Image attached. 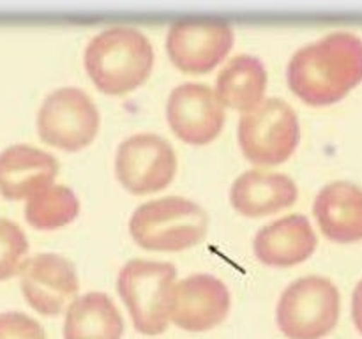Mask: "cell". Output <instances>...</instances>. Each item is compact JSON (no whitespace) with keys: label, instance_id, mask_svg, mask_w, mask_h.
<instances>
[{"label":"cell","instance_id":"obj_8","mask_svg":"<svg viewBox=\"0 0 362 339\" xmlns=\"http://www.w3.org/2000/svg\"><path fill=\"white\" fill-rule=\"evenodd\" d=\"M177 154L166 138L138 133L126 138L115 152V175L131 194L145 196L172 184L177 173Z\"/></svg>","mask_w":362,"mask_h":339},{"label":"cell","instance_id":"obj_13","mask_svg":"<svg viewBox=\"0 0 362 339\" xmlns=\"http://www.w3.org/2000/svg\"><path fill=\"white\" fill-rule=\"evenodd\" d=\"M317 233L304 214H288L262 226L253 253L267 267L288 268L306 261L317 249Z\"/></svg>","mask_w":362,"mask_h":339},{"label":"cell","instance_id":"obj_2","mask_svg":"<svg viewBox=\"0 0 362 339\" xmlns=\"http://www.w3.org/2000/svg\"><path fill=\"white\" fill-rule=\"evenodd\" d=\"M83 66L98 90L106 95H124L151 78L154 48L138 28L110 27L90 39Z\"/></svg>","mask_w":362,"mask_h":339},{"label":"cell","instance_id":"obj_6","mask_svg":"<svg viewBox=\"0 0 362 339\" xmlns=\"http://www.w3.org/2000/svg\"><path fill=\"white\" fill-rule=\"evenodd\" d=\"M339 292L324 275L290 282L276 307V321L288 339H322L339 320Z\"/></svg>","mask_w":362,"mask_h":339},{"label":"cell","instance_id":"obj_20","mask_svg":"<svg viewBox=\"0 0 362 339\" xmlns=\"http://www.w3.org/2000/svg\"><path fill=\"white\" fill-rule=\"evenodd\" d=\"M28 253L23 230L11 219H0V281L20 274Z\"/></svg>","mask_w":362,"mask_h":339},{"label":"cell","instance_id":"obj_14","mask_svg":"<svg viewBox=\"0 0 362 339\" xmlns=\"http://www.w3.org/2000/svg\"><path fill=\"white\" fill-rule=\"evenodd\" d=\"M299 189L292 177L262 168L240 173L230 189V203L244 218H264L292 207Z\"/></svg>","mask_w":362,"mask_h":339},{"label":"cell","instance_id":"obj_15","mask_svg":"<svg viewBox=\"0 0 362 339\" xmlns=\"http://www.w3.org/2000/svg\"><path fill=\"white\" fill-rule=\"evenodd\" d=\"M59 161L32 145H11L0 152V194L7 200H27L53 184Z\"/></svg>","mask_w":362,"mask_h":339},{"label":"cell","instance_id":"obj_21","mask_svg":"<svg viewBox=\"0 0 362 339\" xmlns=\"http://www.w3.org/2000/svg\"><path fill=\"white\" fill-rule=\"evenodd\" d=\"M0 339H45L41 323L18 311L0 313Z\"/></svg>","mask_w":362,"mask_h":339},{"label":"cell","instance_id":"obj_5","mask_svg":"<svg viewBox=\"0 0 362 339\" xmlns=\"http://www.w3.org/2000/svg\"><path fill=\"white\" fill-rule=\"evenodd\" d=\"M177 268L170 261L129 260L119 272L117 290L131 314L136 332L159 335L170 321V293Z\"/></svg>","mask_w":362,"mask_h":339},{"label":"cell","instance_id":"obj_16","mask_svg":"<svg viewBox=\"0 0 362 339\" xmlns=\"http://www.w3.org/2000/svg\"><path fill=\"white\" fill-rule=\"evenodd\" d=\"M313 214L320 232L338 244L362 240V187L357 184L331 182L318 191Z\"/></svg>","mask_w":362,"mask_h":339},{"label":"cell","instance_id":"obj_9","mask_svg":"<svg viewBox=\"0 0 362 339\" xmlns=\"http://www.w3.org/2000/svg\"><path fill=\"white\" fill-rule=\"evenodd\" d=\"M225 108L216 88L197 81H186L170 92L166 120L179 140L200 147L209 145L221 134L226 122Z\"/></svg>","mask_w":362,"mask_h":339},{"label":"cell","instance_id":"obj_19","mask_svg":"<svg viewBox=\"0 0 362 339\" xmlns=\"http://www.w3.org/2000/svg\"><path fill=\"white\" fill-rule=\"evenodd\" d=\"M80 214V200L71 187L49 184L27 198L25 219L35 230L52 232L73 222Z\"/></svg>","mask_w":362,"mask_h":339},{"label":"cell","instance_id":"obj_17","mask_svg":"<svg viewBox=\"0 0 362 339\" xmlns=\"http://www.w3.org/2000/svg\"><path fill=\"white\" fill-rule=\"evenodd\" d=\"M124 320L108 293L88 292L66 309L64 339H122Z\"/></svg>","mask_w":362,"mask_h":339},{"label":"cell","instance_id":"obj_12","mask_svg":"<svg viewBox=\"0 0 362 339\" xmlns=\"http://www.w3.org/2000/svg\"><path fill=\"white\" fill-rule=\"evenodd\" d=\"M228 286L211 274H193L175 282L170 293V320L182 331L205 332L228 316Z\"/></svg>","mask_w":362,"mask_h":339},{"label":"cell","instance_id":"obj_3","mask_svg":"<svg viewBox=\"0 0 362 339\" xmlns=\"http://www.w3.org/2000/svg\"><path fill=\"white\" fill-rule=\"evenodd\" d=\"M209 215L197 201L165 196L141 203L129 219L131 239L147 251L179 253L205 239Z\"/></svg>","mask_w":362,"mask_h":339},{"label":"cell","instance_id":"obj_4","mask_svg":"<svg viewBox=\"0 0 362 339\" xmlns=\"http://www.w3.org/2000/svg\"><path fill=\"white\" fill-rule=\"evenodd\" d=\"M237 140L250 162L278 166L292 157L299 147V117L285 99L267 97L240 115Z\"/></svg>","mask_w":362,"mask_h":339},{"label":"cell","instance_id":"obj_22","mask_svg":"<svg viewBox=\"0 0 362 339\" xmlns=\"http://www.w3.org/2000/svg\"><path fill=\"white\" fill-rule=\"evenodd\" d=\"M352 318L356 323L357 331L362 334V279L357 282L356 290L352 295Z\"/></svg>","mask_w":362,"mask_h":339},{"label":"cell","instance_id":"obj_18","mask_svg":"<svg viewBox=\"0 0 362 339\" xmlns=\"http://www.w3.org/2000/svg\"><path fill=\"white\" fill-rule=\"evenodd\" d=\"M267 69L258 56L235 55L216 78V94L226 108L247 112L260 105L267 92Z\"/></svg>","mask_w":362,"mask_h":339},{"label":"cell","instance_id":"obj_1","mask_svg":"<svg viewBox=\"0 0 362 339\" xmlns=\"http://www.w3.org/2000/svg\"><path fill=\"white\" fill-rule=\"evenodd\" d=\"M362 81V41L334 32L293 53L286 83L304 105L329 106L341 101Z\"/></svg>","mask_w":362,"mask_h":339},{"label":"cell","instance_id":"obj_7","mask_svg":"<svg viewBox=\"0 0 362 339\" xmlns=\"http://www.w3.org/2000/svg\"><path fill=\"white\" fill-rule=\"evenodd\" d=\"M101 115L90 95L78 87H60L46 95L37 113V134L49 147L83 150L95 140Z\"/></svg>","mask_w":362,"mask_h":339},{"label":"cell","instance_id":"obj_11","mask_svg":"<svg viewBox=\"0 0 362 339\" xmlns=\"http://www.w3.org/2000/svg\"><path fill=\"white\" fill-rule=\"evenodd\" d=\"M20 286L32 309L57 316L76 299L80 282L73 261L62 254L39 253L25 260Z\"/></svg>","mask_w":362,"mask_h":339},{"label":"cell","instance_id":"obj_10","mask_svg":"<svg viewBox=\"0 0 362 339\" xmlns=\"http://www.w3.org/2000/svg\"><path fill=\"white\" fill-rule=\"evenodd\" d=\"M233 41L235 34L225 21H179L166 34V53L182 73L205 74L226 59Z\"/></svg>","mask_w":362,"mask_h":339}]
</instances>
